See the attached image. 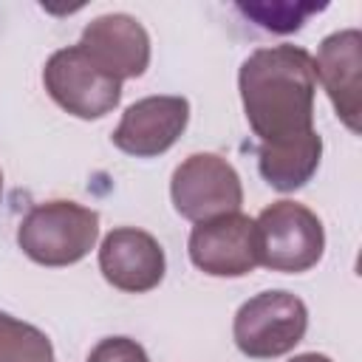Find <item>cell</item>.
Segmentation results:
<instances>
[{
  "label": "cell",
  "instance_id": "obj_6",
  "mask_svg": "<svg viewBox=\"0 0 362 362\" xmlns=\"http://www.w3.org/2000/svg\"><path fill=\"white\" fill-rule=\"evenodd\" d=\"M170 198L181 218L198 223L218 215L240 212L243 184L226 158L215 153H192L175 167Z\"/></svg>",
  "mask_w": 362,
  "mask_h": 362
},
{
  "label": "cell",
  "instance_id": "obj_11",
  "mask_svg": "<svg viewBox=\"0 0 362 362\" xmlns=\"http://www.w3.org/2000/svg\"><path fill=\"white\" fill-rule=\"evenodd\" d=\"M102 71L122 79H136L150 65V34L130 14H102L90 20L76 42Z\"/></svg>",
  "mask_w": 362,
  "mask_h": 362
},
{
  "label": "cell",
  "instance_id": "obj_2",
  "mask_svg": "<svg viewBox=\"0 0 362 362\" xmlns=\"http://www.w3.org/2000/svg\"><path fill=\"white\" fill-rule=\"evenodd\" d=\"M99 240V212L76 201H45L25 212L17 246L40 266L79 263Z\"/></svg>",
  "mask_w": 362,
  "mask_h": 362
},
{
  "label": "cell",
  "instance_id": "obj_17",
  "mask_svg": "<svg viewBox=\"0 0 362 362\" xmlns=\"http://www.w3.org/2000/svg\"><path fill=\"white\" fill-rule=\"evenodd\" d=\"M0 195H3V173H0Z\"/></svg>",
  "mask_w": 362,
  "mask_h": 362
},
{
  "label": "cell",
  "instance_id": "obj_16",
  "mask_svg": "<svg viewBox=\"0 0 362 362\" xmlns=\"http://www.w3.org/2000/svg\"><path fill=\"white\" fill-rule=\"evenodd\" d=\"M288 362H334V359L325 356V354H300V356H294Z\"/></svg>",
  "mask_w": 362,
  "mask_h": 362
},
{
  "label": "cell",
  "instance_id": "obj_13",
  "mask_svg": "<svg viewBox=\"0 0 362 362\" xmlns=\"http://www.w3.org/2000/svg\"><path fill=\"white\" fill-rule=\"evenodd\" d=\"M0 362H54V345L37 325L0 311Z\"/></svg>",
  "mask_w": 362,
  "mask_h": 362
},
{
  "label": "cell",
  "instance_id": "obj_1",
  "mask_svg": "<svg viewBox=\"0 0 362 362\" xmlns=\"http://www.w3.org/2000/svg\"><path fill=\"white\" fill-rule=\"evenodd\" d=\"M246 122L260 144L288 141L314 130V57L300 45L252 51L238 71Z\"/></svg>",
  "mask_w": 362,
  "mask_h": 362
},
{
  "label": "cell",
  "instance_id": "obj_10",
  "mask_svg": "<svg viewBox=\"0 0 362 362\" xmlns=\"http://www.w3.org/2000/svg\"><path fill=\"white\" fill-rule=\"evenodd\" d=\"M314 76L322 82L337 116L351 133H359L362 113V31L342 28L328 34L314 57Z\"/></svg>",
  "mask_w": 362,
  "mask_h": 362
},
{
  "label": "cell",
  "instance_id": "obj_5",
  "mask_svg": "<svg viewBox=\"0 0 362 362\" xmlns=\"http://www.w3.org/2000/svg\"><path fill=\"white\" fill-rule=\"evenodd\" d=\"M48 96L76 119H102L122 99V82L102 71L79 45L59 48L42 68Z\"/></svg>",
  "mask_w": 362,
  "mask_h": 362
},
{
  "label": "cell",
  "instance_id": "obj_4",
  "mask_svg": "<svg viewBox=\"0 0 362 362\" xmlns=\"http://www.w3.org/2000/svg\"><path fill=\"white\" fill-rule=\"evenodd\" d=\"M308 328V308L291 291H260L249 297L232 322L235 345L249 359H274L294 351Z\"/></svg>",
  "mask_w": 362,
  "mask_h": 362
},
{
  "label": "cell",
  "instance_id": "obj_7",
  "mask_svg": "<svg viewBox=\"0 0 362 362\" xmlns=\"http://www.w3.org/2000/svg\"><path fill=\"white\" fill-rule=\"evenodd\" d=\"M187 249L192 266L212 277H243L260 266L257 229L255 221L243 212L198 221L189 232Z\"/></svg>",
  "mask_w": 362,
  "mask_h": 362
},
{
  "label": "cell",
  "instance_id": "obj_15",
  "mask_svg": "<svg viewBox=\"0 0 362 362\" xmlns=\"http://www.w3.org/2000/svg\"><path fill=\"white\" fill-rule=\"evenodd\" d=\"M88 362H150V359H147V351L136 339L107 337V339H99L90 348Z\"/></svg>",
  "mask_w": 362,
  "mask_h": 362
},
{
  "label": "cell",
  "instance_id": "obj_8",
  "mask_svg": "<svg viewBox=\"0 0 362 362\" xmlns=\"http://www.w3.org/2000/svg\"><path fill=\"white\" fill-rule=\"evenodd\" d=\"M189 122V102L184 96H144L133 102L113 130V144L136 158L167 153Z\"/></svg>",
  "mask_w": 362,
  "mask_h": 362
},
{
  "label": "cell",
  "instance_id": "obj_3",
  "mask_svg": "<svg viewBox=\"0 0 362 362\" xmlns=\"http://www.w3.org/2000/svg\"><path fill=\"white\" fill-rule=\"evenodd\" d=\"M257 257L260 266L272 272H308L320 263L325 252V229L317 212L297 201H274L269 204L257 221Z\"/></svg>",
  "mask_w": 362,
  "mask_h": 362
},
{
  "label": "cell",
  "instance_id": "obj_14",
  "mask_svg": "<svg viewBox=\"0 0 362 362\" xmlns=\"http://www.w3.org/2000/svg\"><path fill=\"white\" fill-rule=\"evenodd\" d=\"M238 8L246 17H252L257 25H263L266 31L288 34V31H297L305 23V17L320 11L322 6H314V3H240Z\"/></svg>",
  "mask_w": 362,
  "mask_h": 362
},
{
  "label": "cell",
  "instance_id": "obj_9",
  "mask_svg": "<svg viewBox=\"0 0 362 362\" xmlns=\"http://www.w3.org/2000/svg\"><path fill=\"white\" fill-rule=\"evenodd\" d=\"M99 272L102 277L127 294L153 291L167 272L161 243L136 226L110 229L99 246Z\"/></svg>",
  "mask_w": 362,
  "mask_h": 362
},
{
  "label": "cell",
  "instance_id": "obj_12",
  "mask_svg": "<svg viewBox=\"0 0 362 362\" xmlns=\"http://www.w3.org/2000/svg\"><path fill=\"white\" fill-rule=\"evenodd\" d=\"M320 158H322V139L317 130H308L288 141L257 147V170L263 181L277 192H294L305 187L314 178Z\"/></svg>",
  "mask_w": 362,
  "mask_h": 362
}]
</instances>
